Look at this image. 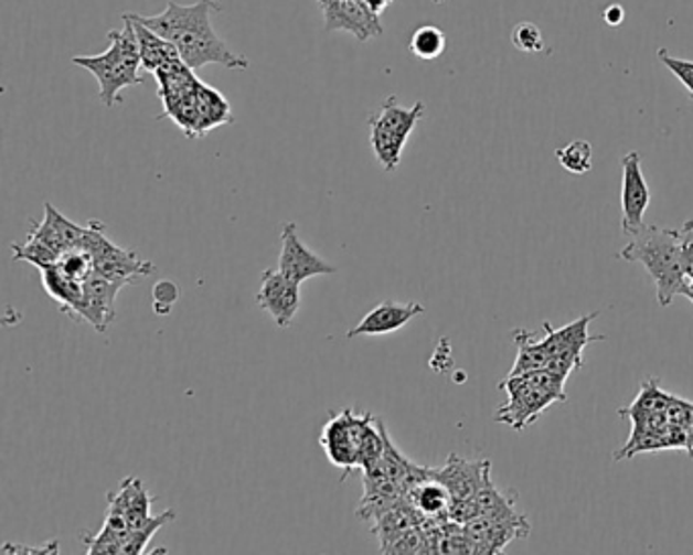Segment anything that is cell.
Masks as SVG:
<instances>
[{
    "label": "cell",
    "mask_w": 693,
    "mask_h": 555,
    "mask_svg": "<svg viewBox=\"0 0 693 555\" xmlns=\"http://www.w3.org/2000/svg\"><path fill=\"white\" fill-rule=\"evenodd\" d=\"M214 9H218L216 0H198L193 4H178L171 0L163 13L151 17L135 14L141 23L151 26L154 33L171 41L180 52L181 62L190 65L193 72L207 64L224 65L228 70H248V60L231 50L212 26Z\"/></svg>",
    "instance_id": "1"
},
{
    "label": "cell",
    "mask_w": 693,
    "mask_h": 555,
    "mask_svg": "<svg viewBox=\"0 0 693 555\" xmlns=\"http://www.w3.org/2000/svg\"><path fill=\"white\" fill-rule=\"evenodd\" d=\"M385 421L371 414L344 409L330 417L321 429L320 444L328 460L344 470V478L356 468L373 466L385 450Z\"/></svg>",
    "instance_id": "2"
},
{
    "label": "cell",
    "mask_w": 693,
    "mask_h": 555,
    "mask_svg": "<svg viewBox=\"0 0 693 555\" xmlns=\"http://www.w3.org/2000/svg\"><path fill=\"white\" fill-rule=\"evenodd\" d=\"M620 260L641 263L655 281L657 301L669 308L675 296H681L687 281L681 260L680 228L642 226L639 233L630 234V243L618 253Z\"/></svg>",
    "instance_id": "3"
},
{
    "label": "cell",
    "mask_w": 693,
    "mask_h": 555,
    "mask_svg": "<svg viewBox=\"0 0 693 555\" xmlns=\"http://www.w3.org/2000/svg\"><path fill=\"white\" fill-rule=\"evenodd\" d=\"M122 21L125 26L120 31H108L110 45L106 52L72 57V64L84 67L96 78L100 86L98 96L108 108L120 103V92L125 88L142 84L141 50L135 25L127 13L122 14Z\"/></svg>",
    "instance_id": "4"
},
{
    "label": "cell",
    "mask_w": 693,
    "mask_h": 555,
    "mask_svg": "<svg viewBox=\"0 0 693 555\" xmlns=\"http://www.w3.org/2000/svg\"><path fill=\"white\" fill-rule=\"evenodd\" d=\"M424 115V103H415L412 108H405L397 103L395 96H388L381 110L369 120L371 147L385 171H395L398 168L403 149Z\"/></svg>",
    "instance_id": "5"
},
{
    "label": "cell",
    "mask_w": 693,
    "mask_h": 555,
    "mask_svg": "<svg viewBox=\"0 0 693 555\" xmlns=\"http://www.w3.org/2000/svg\"><path fill=\"white\" fill-rule=\"evenodd\" d=\"M82 248L94 258V271L125 287L137 284L141 277H149L157 269L151 260H142L132 250L110 243L104 234L103 224L96 220L86 226Z\"/></svg>",
    "instance_id": "6"
},
{
    "label": "cell",
    "mask_w": 693,
    "mask_h": 555,
    "mask_svg": "<svg viewBox=\"0 0 693 555\" xmlns=\"http://www.w3.org/2000/svg\"><path fill=\"white\" fill-rule=\"evenodd\" d=\"M502 391H507L509 401L494 415L499 424L523 431L531 426L543 412H547L553 403H559V397L533 385L526 376H509L501 383Z\"/></svg>",
    "instance_id": "7"
},
{
    "label": "cell",
    "mask_w": 693,
    "mask_h": 555,
    "mask_svg": "<svg viewBox=\"0 0 693 555\" xmlns=\"http://www.w3.org/2000/svg\"><path fill=\"white\" fill-rule=\"evenodd\" d=\"M318 4L328 33L346 31L362 43L383 35L381 14L374 13L364 0H318Z\"/></svg>",
    "instance_id": "8"
},
{
    "label": "cell",
    "mask_w": 693,
    "mask_h": 555,
    "mask_svg": "<svg viewBox=\"0 0 693 555\" xmlns=\"http://www.w3.org/2000/svg\"><path fill=\"white\" fill-rule=\"evenodd\" d=\"M651 204V190L644 180L641 169V156L632 151L622 157V192H620V206H622V233L635 234L644 226V212Z\"/></svg>",
    "instance_id": "9"
},
{
    "label": "cell",
    "mask_w": 693,
    "mask_h": 555,
    "mask_svg": "<svg viewBox=\"0 0 693 555\" xmlns=\"http://www.w3.org/2000/svg\"><path fill=\"white\" fill-rule=\"evenodd\" d=\"M279 271L289 277L296 284H303L311 277L320 275H334L338 267L330 265L326 258L309 250L308 246L301 243L297 234L296 222H287L281 231V255H279Z\"/></svg>",
    "instance_id": "10"
},
{
    "label": "cell",
    "mask_w": 693,
    "mask_h": 555,
    "mask_svg": "<svg viewBox=\"0 0 693 555\" xmlns=\"http://www.w3.org/2000/svg\"><path fill=\"white\" fill-rule=\"evenodd\" d=\"M257 303L279 328H289L301 308L299 284L285 277L279 269H265L260 275Z\"/></svg>",
    "instance_id": "11"
},
{
    "label": "cell",
    "mask_w": 693,
    "mask_h": 555,
    "mask_svg": "<svg viewBox=\"0 0 693 555\" xmlns=\"http://www.w3.org/2000/svg\"><path fill=\"white\" fill-rule=\"evenodd\" d=\"M490 460H466L458 453H450L448 462L441 468H431V478L439 480L454 501H470L476 499L484 478L490 472Z\"/></svg>",
    "instance_id": "12"
},
{
    "label": "cell",
    "mask_w": 693,
    "mask_h": 555,
    "mask_svg": "<svg viewBox=\"0 0 693 555\" xmlns=\"http://www.w3.org/2000/svg\"><path fill=\"white\" fill-rule=\"evenodd\" d=\"M425 308L422 303H398V301H383L379 303L374 310L369 311L359 325H354L350 332H348V340L356 337H385V334H393L401 328H405L407 323L412 322L413 318L422 316Z\"/></svg>",
    "instance_id": "13"
},
{
    "label": "cell",
    "mask_w": 693,
    "mask_h": 555,
    "mask_svg": "<svg viewBox=\"0 0 693 555\" xmlns=\"http://www.w3.org/2000/svg\"><path fill=\"white\" fill-rule=\"evenodd\" d=\"M29 236L38 238L43 245L52 246L55 253L64 255L70 248H82L86 226H79L76 222L65 218L57 207L45 204V218L31 228Z\"/></svg>",
    "instance_id": "14"
},
{
    "label": "cell",
    "mask_w": 693,
    "mask_h": 555,
    "mask_svg": "<svg viewBox=\"0 0 693 555\" xmlns=\"http://www.w3.org/2000/svg\"><path fill=\"white\" fill-rule=\"evenodd\" d=\"M600 313H588L584 318H579L576 322L567 323L564 328L555 330L552 328V323H543V330H545V338L541 340L543 349L547 350L550 356H559V354H576L582 356L584 349L590 344L591 340H603V337L591 338L588 328H590L591 320H596Z\"/></svg>",
    "instance_id": "15"
},
{
    "label": "cell",
    "mask_w": 693,
    "mask_h": 555,
    "mask_svg": "<svg viewBox=\"0 0 693 555\" xmlns=\"http://www.w3.org/2000/svg\"><path fill=\"white\" fill-rule=\"evenodd\" d=\"M476 503L480 515L497 521H507L521 527H531L529 519L516 511V494L514 492L499 491V487L492 482V472H488L484 484L476 494Z\"/></svg>",
    "instance_id": "16"
},
{
    "label": "cell",
    "mask_w": 693,
    "mask_h": 555,
    "mask_svg": "<svg viewBox=\"0 0 693 555\" xmlns=\"http://www.w3.org/2000/svg\"><path fill=\"white\" fill-rule=\"evenodd\" d=\"M135 25V33H137V41H139V50H141L142 67L147 72L154 74L157 70H161L163 65L171 64V62H178L181 60L178 47L171 43V41L161 38L159 33H154L151 26L145 25L137 14L127 13Z\"/></svg>",
    "instance_id": "17"
},
{
    "label": "cell",
    "mask_w": 693,
    "mask_h": 555,
    "mask_svg": "<svg viewBox=\"0 0 693 555\" xmlns=\"http://www.w3.org/2000/svg\"><path fill=\"white\" fill-rule=\"evenodd\" d=\"M41 281L50 298L57 301L64 313L77 320V306L84 296V284L72 279L67 273L60 269V265H53L47 269H41Z\"/></svg>",
    "instance_id": "18"
},
{
    "label": "cell",
    "mask_w": 693,
    "mask_h": 555,
    "mask_svg": "<svg viewBox=\"0 0 693 555\" xmlns=\"http://www.w3.org/2000/svg\"><path fill=\"white\" fill-rule=\"evenodd\" d=\"M407 503H412L425 519H448L451 499L450 491L436 480L427 478L422 484L407 492Z\"/></svg>",
    "instance_id": "19"
},
{
    "label": "cell",
    "mask_w": 693,
    "mask_h": 555,
    "mask_svg": "<svg viewBox=\"0 0 693 555\" xmlns=\"http://www.w3.org/2000/svg\"><path fill=\"white\" fill-rule=\"evenodd\" d=\"M198 120H200V137H206L210 130L232 122L228 100L204 82H200L198 86Z\"/></svg>",
    "instance_id": "20"
},
{
    "label": "cell",
    "mask_w": 693,
    "mask_h": 555,
    "mask_svg": "<svg viewBox=\"0 0 693 555\" xmlns=\"http://www.w3.org/2000/svg\"><path fill=\"white\" fill-rule=\"evenodd\" d=\"M513 338L516 346H519V354H516V362H514L509 376L523 375V373H531V371L547 369L552 356L547 354V350L543 349L541 340H537L526 330H516Z\"/></svg>",
    "instance_id": "21"
},
{
    "label": "cell",
    "mask_w": 693,
    "mask_h": 555,
    "mask_svg": "<svg viewBox=\"0 0 693 555\" xmlns=\"http://www.w3.org/2000/svg\"><path fill=\"white\" fill-rule=\"evenodd\" d=\"M446 45H448L446 33L439 26L422 25L413 31L412 40H409V52L419 60L431 62L446 52Z\"/></svg>",
    "instance_id": "22"
},
{
    "label": "cell",
    "mask_w": 693,
    "mask_h": 555,
    "mask_svg": "<svg viewBox=\"0 0 693 555\" xmlns=\"http://www.w3.org/2000/svg\"><path fill=\"white\" fill-rule=\"evenodd\" d=\"M173 519H175V511L168 509L161 515L151 516L139 530H130L120 543V554H142L154 533Z\"/></svg>",
    "instance_id": "23"
},
{
    "label": "cell",
    "mask_w": 693,
    "mask_h": 555,
    "mask_svg": "<svg viewBox=\"0 0 693 555\" xmlns=\"http://www.w3.org/2000/svg\"><path fill=\"white\" fill-rule=\"evenodd\" d=\"M555 157L559 166L574 175H584L594 166V149L588 141H572L562 149H557Z\"/></svg>",
    "instance_id": "24"
},
{
    "label": "cell",
    "mask_w": 693,
    "mask_h": 555,
    "mask_svg": "<svg viewBox=\"0 0 693 555\" xmlns=\"http://www.w3.org/2000/svg\"><path fill=\"white\" fill-rule=\"evenodd\" d=\"M14 260H26L31 265H35L39 271L47 269L60 263V253H55L52 246L43 245L38 238L29 236L25 245H13Z\"/></svg>",
    "instance_id": "25"
},
{
    "label": "cell",
    "mask_w": 693,
    "mask_h": 555,
    "mask_svg": "<svg viewBox=\"0 0 693 555\" xmlns=\"http://www.w3.org/2000/svg\"><path fill=\"white\" fill-rule=\"evenodd\" d=\"M57 265H60V269L67 273L72 279L82 281V284L94 273V258H92L90 253L84 250V248H70V250H65L64 255L60 257Z\"/></svg>",
    "instance_id": "26"
},
{
    "label": "cell",
    "mask_w": 693,
    "mask_h": 555,
    "mask_svg": "<svg viewBox=\"0 0 693 555\" xmlns=\"http://www.w3.org/2000/svg\"><path fill=\"white\" fill-rule=\"evenodd\" d=\"M383 554H431L429 540L422 525L405 531L403 535H398L395 542L386 547Z\"/></svg>",
    "instance_id": "27"
},
{
    "label": "cell",
    "mask_w": 693,
    "mask_h": 555,
    "mask_svg": "<svg viewBox=\"0 0 693 555\" xmlns=\"http://www.w3.org/2000/svg\"><path fill=\"white\" fill-rule=\"evenodd\" d=\"M511 41L519 52L541 53L545 50V40H543L540 26L535 23H529V21H523V23L514 26Z\"/></svg>",
    "instance_id": "28"
},
{
    "label": "cell",
    "mask_w": 693,
    "mask_h": 555,
    "mask_svg": "<svg viewBox=\"0 0 693 555\" xmlns=\"http://www.w3.org/2000/svg\"><path fill=\"white\" fill-rule=\"evenodd\" d=\"M657 57L663 62V65L668 67L675 78L680 79L681 84L685 86V90L690 92L693 100V62L671 55L665 47L657 50Z\"/></svg>",
    "instance_id": "29"
},
{
    "label": "cell",
    "mask_w": 693,
    "mask_h": 555,
    "mask_svg": "<svg viewBox=\"0 0 693 555\" xmlns=\"http://www.w3.org/2000/svg\"><path fill=\"white\" fill-rule=\"evenodd\" d=\"M181 289L178 285L173 284V281H169V279H163V281H159V284L153 287V308L154 313H159V316H168L171 308H173V303L180 299Z\"/></svg>",
    "instance_id": "30"
},
{
    "label": "cell",
    "mask_w": 693,
    "mask_h": 555,
    "mask_svg": "<svg viewBox=\"0 0 693 555\" xmlns=\"http://www.w3.org/2000/svg\"><path fill=\"white\" fill-rule=\"evenodd\" d=\"M681 260L687 279H693V220H687L680 228Z\"/></svg>",
    "instance_id": "31"
},
{
    "label": "cell",
    "mask_w": 693,
    "mask_h": 555,
    "mask_svg": "<svg viewBox=\"0 0 693 555\" xmlns=\"http://www.w3.org/2000/svg\"><path fill=\"white\" fill-rule=\"evenodd\" d=\"M2 554H60V543L52 542L47 545H17V543H4Z\"/></svg>",
    "instance_id": "32"
},
{
    "label": "cell",
    "mask_w": 693,
    "mask_h": 555,
    "mask_svg": "<svg viewBox=\"0 0 693 555\" xmlns=\"http://www.w3.org/2000/svg\"><path fill=\"white\" fill-rule=\"evenodd\" d=\"M604 21H606V25L618 26L622 21H625V9H622V4H610L606 11H604Z\"/></svg>",
    "instance_id": "33"
},
{
    "label": "cell",
    "mask_w": 693,
    "mask_h": 555,
    "mask_svg": "<svg viewBox=\"0 0 693 555\" xmlns=\"http://www.w3.org/2000/svg\"><path fill=\"white\" fill-rule=\"evenodd\" d=\"M685 450L690 453V458H693V414L690 424L685 427Z\"/></svg>",
    "instance_id": "34"
},
{
    "label": "cell",
    "mask_w": 693,
    "mask_h": 555,
    "mask_svg": "<svg viewBox=\"0 0 693 555\" xmlns=\"http://www.w3.org/2000/svg\"><path fill=\"white\" fill-rule=\"evenodd\" d=\"M364 2L373 9L374 13L381 14L393 0H364Z\"/></svg>",
    "instance_id": "35"
},
{
    "label": "cell",
    "mask_w": 693,
    "mask_h": 555,
    "mask_svg": "<svg viewBox=\"0 0 693 555\" xmlns=\"http://www.w3.org/2000/svg\"><path fill=\"white\" fill-rule=\"evenodd\" d=\"M681 296H685V298L690 299L693 303V279H687L685 285H683V291H681Z\"/></svg>",
    "instance_id": "36"
},
{
    "label": "cell",
    "mask_w": 693,
    "mask_h": 555,
    "mask_svg": "<svg viewBox=\"0 0 693 555\" xmlns=\"http://www.w3.org/2000/svg\"><path fill=\"white\" fill-rule=\"evenodd\" d=\"M431 2H436V4H444L446 0H431Z\"/></svg>",
    "instance_id": "37"
}]
</instances>
